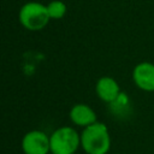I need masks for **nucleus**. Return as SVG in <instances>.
I'll use <instances>...</instances> for the list:
<instances>
[{
  "label": "nucleus",
  "instance_id": "4",
  "mask_svg": "<svg viewBox=\"0 0 154 154\" xmlns=\"http://www.w3.org/2000/svg\"><path fill=\"white\" fill-rule=\"evenodd\" d=\"M22 150L24 154H49V136L42 130H30L22 138Z\"/></svg>",
  "mask_w": 154,
  "mask_h": 154
},
{
  "label": "nucleus",
  "instance_id": "7",
  "mask_svg": "<svg viewBox=\"0 0 154 154\" xmlns=\"http://www.w3.org/2000/svg\"><path fill=\"white\" fill-rule=\"evenodd\" d=\"M69 117H70V120L75 125L82 126V128H87V126L94 124L95 122H97L96 113L94 112V109L90 106H88L85 103L73 105L69 112Z\"/></svg>",
  "mask_w": 154,
  "mask_h": 154
},
{
  "label": "nucleus",
  "instance_id": "2",
  "mask_svg": "<svg viewBox=\"0 0 154 154\" xmlns=\"http://www.w3.org/2000/svg\"><path fill=\"white\" fill-rule=\"evenodd\" d=\"M18 19L26 30L38 31L47 26L51 17L46 5L37 1H29L19 8Z\"/></svg>",
  "mask_w": 154,
  "mask_h": 154
},
{
  "label": "nucleus",
  "instance_id": "10",
  "mask_svg": "<svg viewBox=\"0 0 154 154\" xmlns=\"http://www.w3.org/2000/svg\"><path fill=\"white\" fill-rule=\"evenodd\" d=\"M49 154H52V153H49Z\"/></svg>",
  "mask_w": 154,
  "mask_h": 154
},
{
  "label": "nucleus",
  "instance_id": "1",
  "mask_svg": "<svg viewBox=\"0 0 154 154\" xmlns=\"http://www.w3.org/2000/svg\"><path fill=\"white\" fill-rule=\"evenodd\" d=\"M81 147L87 154H107L111 149V135L106 124L95 122L83 128L81 132Z\"/></svg>",
  "mask_w": 154,
  "mask_h": 154
},
{
  "label": "nucleus",
  "instance_id": "6",
  "mask_svg": "<svg viewBox=\"0 0 154 154\" xmlns=\"http://www.w3.org/2000/svg\"><path fill=\"white\" fill-rule=\"evenodd\" d=\"M95 91L97 97L106 103H113L122 95L118 82L109 76H102L97 79L95 84Z\"/></svg>",
  "mask_w": 154,
  "mask_h": 154
},
{
  "label": "nucleus",
  "instance_id": "8",
  "mask_svg": "<svg viewBox=\"0 0 154 154\" xmlns=\"http://www.w3.org/2000/svg\"><path fill=\"white\" fill-rule=\"evenodd\" d=\"M46 6H47V11L51 19H61L67 11L66 4L61 0H52Z\"/></svg>",
  "mask_w": 154,
  "mask_h": 154
},
{
  "label": "nucleus",
  "instance_id": "3",
  "mask_svg": "<svg viewBox=\"0 0 154 154\" xmlns=\"http://www.w3.org/2000/svg\"><path fill=\"white\" fill-rule=\"evenodd\" d=\"M52 154H75L81 147V134L72 126H60L49 135Z\"/></svg>",
  "mask_w": 154,
  "mask_h": 154
},
{
  "label": "nucleus",
  "instance_id": "9",
  "mask_svg": "<svg viewBox=\"0 0 154 154\" xmlns=\"http://www.w3.org/2000/svg\"><path fill=\"white\" fill-rule=\"evenodd\" d=\"M75 154H78V153H75Z\"/></svg>",
  "mask_w": 154,
  "mask_h": 154
},
{
  "label": "nucleus",
  "instance_id": "5",
  "mask_svg": "<svg viewBox=\"0 0 154 154\" xmlns=\"http://www.w3.org/2000/svg\"><path fill=\"white\" fill-rule=\"evenodd\" d=\"M132 81L143 91H154V64L149 61L138 63L132 70Z\"/></svg>",
  "mask_w": 154,
  "mask_h": 154
}]
</instances>
